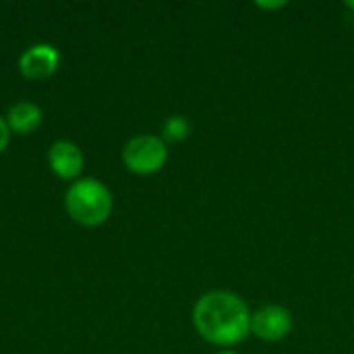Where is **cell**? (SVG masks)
Returning <instances> with one entry per match:
<instances>
[{"label": "cell", "instance_id": "obj_1", "mask_svg": "<svg viewBox=\"0 0 354 354\" xmlns=\"http://www.w3.org/2000/svg\"><path fill=\"white\" fill-rule=\"evenodd\" d=\"M251 315L239 295L212 290L197 301L193 324L203 340L216 346H234L251 334Z\"/></svg>", "mask_w": 354, "mask_h": 354}, {"label": "cell", "instance_id": "obj_2", "mask_svg": "<svg viewBox=\"0 0 354 354\" xmlns=\"http://www.w3.org/2000/svg\"><path fill=\"white\" fill-rule=\"evenodd\" d=\"M66 214L81 226H100L104 224L114 207L110 189L95 178L75 180L64 195Z\"/></svg>", "mask_w": 354, "mask_h": 354}, {"label": "cell", "instance_id": "obj_3", "mask_svg": "<svg viewBox=\"0 0 354 354\" xmlns=\"http://www.w3.org/2000/svg\"><path fill=\"white\" fill-rule=\"evenodd\" d=\"M166 160L168 147L164 139L156 135H137L129 139L122 149V162L135 174H153L164 168Z\"/></svg>", "mask_w": 354, "mask_h": 354}, {"label": "cell", "instance_id": "obj_4", "mask_svg": "<svg viewBox=\"0 0 354 354\" xmlns=\"http://www.w3.org/2000/svg\"><path fill=\"white\" fill-rule=\"evenodd\" d=\"M292 330V315L280 305H266L251 315V334L266 342H278Z\"/></svg>", "mask_w": 354, "mask_h": 354}, {"label": "cell", "instance_id": "obj_5", "mask_svg": "<svg viewBox=\"0 0 354 354\" xmlns=\"http://www.w3.org/2000/svg\"><path fill=\"white\" fill-rule=\"evenodd\" d=\"M60 52L52 44H33L19 58V71L29 81H41L56 73Z\"/></svg>", "mask_w": 354, "mask_h": 354}, {"label": "cell", "instance_id": "obj_6", "mask_svg": "<svg viewBox=\"0 0 354 354\" xmlns=\"http://www.w3.org/2000/svg\"><path fill=\"white\" fill-rule=\"evenodd\" d=\"M83 151L73 141H56L48 149V166L62 180H77L83 172Z\"/></svg>", "mask_w": 354, "mask_h": 354}, {"label": "cell", "instance_id": "obj_7", "mask_svg": "<svg viewBox=\"0 0 354 354\" xmlns=\"http://www.w3.org/2000/svg\"><path fill=\"white\" fill-rule=\"evenodd\" d=\"M6 124L10 133L17 135H29L39 129L41 124V110L33 102H17L6 112Z\"/></svg>", "mask_w": 354, "mask_h": 354}, {"label": "cell", "instance_id": "obj_8", "mask_svg": "<svg viewBox=\"0 0 354 354\" xmlns=\"http://www.w3.org/2000/svg\"><path fill=\"white\" fill-rule=\"evenodd\" d=\"M191 135V124L185 116H170L164 124H162V137L164 143H180Z\"/></svg>", "mask_w": 354, "mask_h": 354}, {"label": "cell", "instance_id": "obj_9", "mask_svg": "<svg viewBox=\"0 0 354 354\" xmlns=\"http://www.w3.org/2000/svg\"><path fill=\"white\" fill-rule=\"evenodd\" d=\"M8 141H10V129H8V124H6V120L0 116V153L6 149V145H8Z\"/></svg>", "mask_w": 354, "mask_h": 354}, {"label": "cell", "instance_id": "obj_10", "mask_svg": "<svg viewBox=\"0 0 354 354\" xmlns=\"http://www.w3.org/2000/svg\"><path fill=\"white\" fill-rule=\"evenodd\" d=\"M257 6L274 10V8H282V6H286V2H257Z\"/></svg>", "mask_w": 354, "mask_h": 354}, {"label": "cell", "instance_id": "obj_11", "mask_svg": "<svg viewBox=\"0 0 354 354\" xmlns=\"http://www.w3.org/2000/svg\"><path fill=\"white\" fill-rule=\"evenodd\" d=\"M218 354H239V353H234V351H222V353H218Z\"/></svg>", "mask_w": 354, "mask_h": 354}]
</instances>
